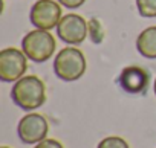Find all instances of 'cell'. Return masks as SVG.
<instances>
[{
    "label": "cell",
    "instance_id": "cell-6",
    "mask_svg": "<svg viewBox=\"0 0 156 148\" xmlns=\"http://www.w3.org/2000/svg\"><path fill=\"white\" fill-rule=\"evenodd\" d=\"M31 22L37 29H44L51 31L58 26L63 11L60 2H54V0H37L31 8Z\"/></svg>",
    "mask_w": 156,
    "mask_h": 148
},
{
    "label": "cell",
    "instance_id": "cell-3",
    "mask_svg": "<svg viewBox=\"0 0 156 148\" xmlns=\"http://www.w3.org/2000/svg\"><path fill=\"white\" fill-rule=\"evenodd\" d=\"M57 47V41L51 31L44 29H34L28 32L22 40V50L25 55L34 63H44L48 61Z\"/></svg>",
    "mask_w": 156,
    "mask_h": 148
},
{
    "label": "cell",
    "instance_id": "cell-12",
    "mask_svg": "<svg viewBox=\"0 0 156 148\" xmlns=\"http://www.w3.org/2000/svg\"><path fill=\"white\" fill-rule=\"evenodd\" d=\"M89 37L92 38L94 43H101L103 38H104L103 26H101V23H100L97 19H92V20L89 22Z\"/></svg>",
    "mask_w": 156,
    "mask_h": 148
},
{
    "label": "cell",
    "instance_id": "cell-14",
    "mask_svg": "<svg viewBox=\"0 0 156 148\" xmlns=\"http://www.w3.org/2000/svg\"><path fill=\"white\" fill-rule=\"evenodd\" d=\"M61 6H66L69 9H75V8H80L86 0H58Z\"/></svg>",
    "mask_w": 156,
    "mask_h": 148
},
{
    "label": "cell",
    "instance_id": "cell-5",
    "mask_svg": "<svg viewBox=\"0 0 156 148\" xmlns=\"http://www.w3.org/2000/svg\"><path fill=\"white\" fill-rule=\"evenodd\" d=\"M19 137L26 145H37L44 140L49 133V122L40 113H28L25 115L17 125Z\"/></svg>",
    "mask_w": 156,
    "mask_h": 148
},
{
    "label": "cell",
    "instance_id": "cell-4",
    "mask_svg": "<svg viewBox=\"0 0 156 148\" xmlns=\"http://www.w3.org/2000/svg\"><path fill=\"white\" fill-rule=\"evenodd\" d=\"M28 57L23 50L6 47L0 52V80L3 83H16L25 77L28 70Z\"/></svg>",
    "mask_w": 156,
    "mask_h": 148
},
{
    "label": "cell",
    "instance_id": "cell-10",
    "mask_svg": "<svg viewBox=\"0 0 156 148\" xmlns=\"http://www.w3.org/2000/svg\"><path fill=\"white\" fill-rule=\"evenodd\" d=\"M136 8L142 17H156V0H136Z\"/></svg>",
    "mask_w": 156,
    "mask_h": 148
},
{
    "label": "cell",
    "instance_id": "cell-7",
    "mask_svg": "<svg viewBox=\"0 0 156 148\" xmlns=\"http://www.w3.org/2000/svg\"><path fill=\"white\" fill-rule=\"evenodd\" d=\"M57 34L64 43L76 46L89 37V22L78 14H64L57 26Z\"/></svg>",
    "mask_w": 156,
    "mask_h": 148
},
{
    "label": "cell",
    "instance_id": "cell-9",
    "mask_svg": "<svg viewBox=\"0 0 156 148\" xmlns=\"http://www.w3.org/2000/svg\"><path fill=\"white\" fill-rule=\"evenodd\" d=\"M136 49L144 58H156V26H148L138 35Z\"/></svg>",
    "mask_w": 156,
    "mask_h": 148
},
{
    "label": "cell",
    "instance_id": "cell-16",
    "mask_svg": "<svg viewBox=\"0 0 156 148\" xmlns=\"http://www.w3.org/2000/svg\"><path fill=\"white\" fill-rule=\"evenodd\" d=\"M2 148H9V146H2Z\"/></svg>",
    "mask_w": 156,
    "mask_h": 148
},
{
    "label": "cell",
    "instance_id": "cell-15",
    "mask_svg": "<svg viewBox=\"0 0 156 148\" xmlns=\"http://www.w3.org/2000/svg\"><path fill=\"white\" fill-rule=\"evenodd\" d=\"M153 90H154V95H156V80H154V84H153Z\"/></svg>",
    "mask_w": 156,
    "mask_h": 148
},
{
    "label": "cell",
    "instance_id": "cell-2",
    "mask_svg": "<svg viewBox=\"0 0 156 148\" xmlns=\"http://www.w3.org/2000/svg\"><path fill=\"white\" fill-rule=\"evenodd\" d=\"M86 69H87L86 57L75 46L63 47L54 60L55 75L60 80L67 81V83L80 80L86 73Z\"/></svg>",
    "mask_w": 156,
    "mask_h": 148
},
{
    "label": "cell",
    "instance_id": "cell-11",
    "mask_svg": "<svg viewBox=\"0 0 156 148\" xmlns=\"http://www.w3.org/2000/svg\"><path fill=\"white\" fill-rule=\"evenodd\" d=\"M97 148H130L127 140L119 137V136H109V137H104Z\"/></svg>",
    "mask_w": 156,
    "mask_h": 148
},
{
    "label": "cell",
    "instance_id": "cell-1",
    "mask_svg": "<svg viewBox=\"0 0 156 148\" xmlns=\"http://www.w3.org/2000/svg\"><path fill=\"white\" fill-rule=\"evenodd\" d=\"M12 101L16 105L26 112L40 108L46 101V86L35 75H25L14 83L11 90Z\"/></svg>",
    "mask_w": 156,
    "mask_h": 148
},
{
    "label": "cell",
    "instance_id": "cell-8",
    "mask_svg": "<svg viewBox=\"0 0 156 148\" xmlns=\"http://www.w3.org/2000/svg\"><path fill=\"white\" fill-rule=\"evenodd\" d=\"M150 75L148 72L139 66H127L119 75V86L127 93H142L148 87Z\"/></svg>",
    "mask_w": 156,
    "mask_h": 148
},
{
    "label": "cell",
    "instance_id": "cell-13",
    "mask_svg": "<svg viewBox=\"0 0 156 148\" xmlns=\"http://www.w3.org/2000/svg\"><path fill=\"white\" fill-rule=\"evenodd\" d=\"M34 148H64L63 143L57 139H51V137H46L44 140L38 142Z\"/></svg>",
    "mask_w": 156,
    "mask_h": 148
}]
</instances>
